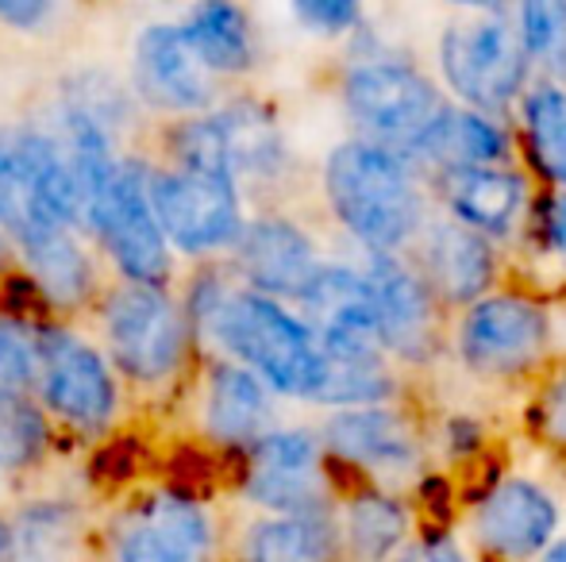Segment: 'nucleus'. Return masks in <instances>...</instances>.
I'll use <instances>...</instances> for the list:
<instances>
[{
	"label": "nucleus",
	"instance_id": "14",
	"mask_svg": "<svg viewBox=\"0 0 566 562\" xmlns=\"http://www.w3.org/2000/svg\"><path fill=\"white\" fill-rule=\"evenodd\" d=\"M297 316L313 331L321 354H358V359H386L378 331L370 282L358 266L324 263L313 285L301 293Z\"/></svg>",
	"mask_w": 566,
	"mask_h": 562
},
{
	"label": "nucleus",
	"instance_id": "8",
	"mask_svg": "<svg viewBox=\"0 0 566 562\" xmlns=\"http://www.w3.org/2000/svg\"><path fill=\"white\" fill-rule=\"evenodd\" d=\"M147 173H150L147 147H135L124 158V166H119L90 240L101 251L113 278L139 282V285H178L174 255L163 240L155 209H150Z\"/></svg>",
	"mask_w": 566,
	"mask_h": 562
},
{
	"label": "nucleus",
	"instance_id": "1",
	"mask_svg": "<svg viewBox=\"0 0 566 562\" xmlns=\"http://www.w3.org/2000/svg\"><path fill=\"white\" fill-rule=\"evenodd\" d=\"M97 343L132 405H170L186 393L201 351L181 308L178 285L113 278L90 312Z\"/></svg>",
	"mask_w": 566,
	"mask_h": 562
},
{
	"label": "nucleus",
	"instance_id": "10",
	"mask_svg": "<svg viewBox=\"0 0 566 562\" xmlns=\"http://www.w3.org/2000/svg\"><path fill=\"white\" fill-rule=\"evenodd\" d=\"M135 105L158 124L205 116L224 100V82L212 77L186 43L178 20H158L135 35L132 74H127Z\"/></svg>",
	"mask_w": 566,
	"mask_h": 562
},
{
	"label": "nucleus",
	"instance_id": "19",
	"mask_svg": "<svg viewBox=\"0 0 566 562\" xmlns=\"http://www.w3.org/2000/svg\"><path fill=\"white\" fill-rule=\"evenodd\" d=\"M231 181L243 193L247 181H270L285 170V139L277 116L254 97H224L209 113Z\"/></svg>",
	"mask_w": 566,
	"mask_h": 562
},
{
	"label": "nucleus",
	"instance_id": "18",
	"mask_svg": "<svg viewBox=\"0 0 566 562\" xmlns=\"http://www.w3.org/2000/svg\"><path fill=\"white\" fill-rule=\"evenodd\" d=\"M363 274L374 293L386 354L424 362L436 351V300L424 278H417L397 255H370Z\"/></svg>",
	"mask_w": 566,
	"mask_h": 562
},
{
	"label": "nucleus",
	"instance_id": "35",
	"mask_svg": "<svg viewBox=\"0 0 566 562\" xmlns=\"http://www.w3.org/2000/svg\"><path fill=\"white\" fill-rule=\"evenodd\" d=\"M397 562H467L454 551V543H417V548H409L405 555H397Z\"/></svg>",
	"mask_w": 566,
	"mask_h": 562
},
{
	"label": "nucleus",
	"instance_id": "31",
	"mask_svg": "<svg viewBox=\"0 0 566 562\" xmlns=\"http://www.w3.org/2000/svg\"><path fill=\"white\" fill-rule=\"evenodd\" d=\"M66 4H51V0H0V28H12L20 35H35L46 31L51 23L66 20Z\"/></svg>",
	"mask_w": 566,
	"mask_h": 562
},
{
	"label": "nucleus",
	"instance_id": "7",
	"mask_svg": "<svg viewBox=\"0 0 566 562\" xmlns=\"http://www.w3.org/2000/svg\"><path fill=\"white\" fill-rule=\"evenodd\" d=\"M440 66L470 113H497L521 93L528 59L501 8H467L440 39Z\"/></svg>",
	"mask_w": 566,
	"mask_h": 562
},
{
	"label": "nucleus",
	"instance_id": "21",
	"mask_svg": "<svg viewBox=\"0 0 566 562\" xmlns=\"http://www.w3.org/2000/svg\"><path fill=\"white\" fill-rule=\"evenodd\" d=\"M231 562H343L339 520L313 517H254L239 532Z\"/></svg>",
	"mask_w": 566,
	"mask_h": 562
},
{
	"label": "nucleus",
	"instance_id": "32",
	"mask_svg": "<svg viewBox=\"0 0 566 562\" xmlns=\"http://www.w3.org/2000/svg\"><path fill=\"white\" fill-rule=\"evenodd\" d=\"M293 15L321 35H339V31H350L363 20V12L347 0H301V4H293Z\"/></svg>",
	"mask_w": 566,
	"mask_h": 562
},
{
	"label": "nucleus",
	"instance_id": "29",
	"mask_svg": "<svg viewBox=\"0 0 566 562\" xmlns=\"http://www.w3.org/2000/svg\"><path fill=\"white\" fill-rule=\"evenodd\" d=\"M46 320L0 308V397H35L39 328Z\"/></svg>",
	"mask_w": 566,
	"mask_h": 562
},
{
	"label": "nucleus",
	"instance_id": "36",
	"mask_svg": "<svg viewBox=\"0 0 566 562\" xmlns=\"http://www.w3.org/2000/svg\"><path fill=\"white\" fill-rule=\"evenodd\" d=\"M536 562H566V540H563V543H555V548H547Z\"/></svg>",
	"mask_w": 566,
	"mask_h": 562
},
{
	"label": "nucleus",
	"instance_id": "23",
	"mask_svg": "<svg viewBox=\"0 0 566 562\" xmlns=\"http://www.w3.org/2000/svg\"><path fill=\"white\" fill-rule=\"evenodd\" d=\"M493 282V251L470 227L440 220L424 232V285L443 300L467 305Z\"/></svg>",
	"mask_w": 566,
	"mask_h": 562
},
{
	"label": "nucleus",
	"instance_id": "5",
	"mask_svg": "<svg viewBox=\"0 0 566 562\" xmlns=\"http://www.w3.org/2000/svg\"><path fill=\"white\" fill-rule=\"evenodd\" d=\"M147 189L150 209H155V220L163 227V240L174 258L201 266L231 255V247H235L239 232L247 224L243 193H239L235 181L220 178V173L181 170V166L150 158Z\"/></svg>",
	"mask_w": 566,
	"mask_h": 562
},
{
	"label": "nucleus",
	"instance_id": "34",
	"mask_svg": "<svg viewBox=\"0 0 566 562\" xmlns=\"http://www.w3.org/2000/svg\"><path fill=\"white\" fill-rule=\"evenodd\" d=\"M544 235L547 243H552V251L566 263V189L563 193L552 197V204H547V216H544Z\"/></svg>",
	"mask_w": 566,
	"mask_h": 562
},
{
	"label": "nucleus",
	"instance_id": "13",
	"mask_svg": "<svg viewBox=\"0 0 566 562\" xmlns=\"http://www.w3.org/2000/svg\"><path fill=\"white\" fill-rule=\"evenodd\" d=\"M552 343V324L536 300L482 297L467 308L459 331V351L470 370L490 378L528 374L539 367Z\"/></svg>",
	"mask_w": 566,
	"mask_h": 562
},
{
	"label": "nucleus",
	"instance_id": "33",
	"mask_svg": "<svg viewBox=\"0 0 566 562\" xmlns=\"http://www.w3.org/2000/svg\"><path fill=\"white\" fill-rule=\"evenodd\" d=\"M539 432L555 443H566V370L552 382V390L539 401Z\"/></svg>",
	"mask_w": 566,
	"mask_h": 562
},
{
	"label": "nucleus",
	"instance_id": "30",
	"mask_svg": "<svg viewBox=\"0 0 566 562\" xmlns=\"http://www.w3.org/2000/svg\"><path fill=\"white\" fill-rule=\"evenodd\" d=\"M516 35L524 59H536L552 74H566V4L563 0H532L516 8Z\"/></svg>",
	"mask_w": 566,
	"mask_h": 562
},
{
	"label": "nucleus",
	"instance_id": "17",
	"mask_svg": "<svg viewBox=\"0 0 566 562\" xmlns=\"http://www.w3.org/2000/svg\"><path fill=\"white\" fill-rule=\"evenodd\" d=\"M559 505L528 478H505L485 494L474 512V540L505 562L539 559L555 540Z\"/></svg>",
	"mask_w": 566,
	"mask_h": 562
},
{
	"label": "nucleus",
	"instance_id": "9",
	"mask_svg": "<svg viewBox=\"0 0 566 562\" xmlns=\"http://www.w3.org/2000/svg\"><path fill=\"white\" fill-rule=\"evenodd\" d=\"M239 494L262 517H313L332 512L328 455L308 427H274L243 450Z\"/></svg>",
	"mask_w": 566,
	"mask_h": 562
},
{
	"label": "nucleus",
	"instance_id": "12",
	"mask_svg": "<svg viewBox=\"0 0 566 562\" xmlns=\"http://www.w3.org/2000/svg\"><path fill=\"white\" fill-rule=\"evenodd\" d=\"M193 432L217 450H239L274 432V393L228 359H201L186 385Z\"/></svg>",
	"mask_w": 566,
	"mask_h": 562
},
{
	"label": "nucleus",
	"instance_id": "20",
	"mask_svg": "<svg viewBox=\"0 0 566 562\" xmlns=\"http://www.w3.org/2000/svg\"><path fill=\"white\" fill-rule=\"evenodd\" d=\"M440 197L451 209L454 224L485 235H505L521 224L528 185L521 173L501 166H474V170H443Z\"/></svg>",
	"mask_w": 566,
	"mask_h": 562
},
{
	"label": "nucleus",
	"instance_id": "15",
	"mask_svg": "<svg viewBox=\"0 0 566 562\" xmlns=\"http://www.w3.org/2000/svg\"><path fill=\"white\" fill-rule=\"evenodd\" d=\"M228 263L247 289L282 300V305L285 300L297 305L301 293L313 285L316 271L324 266L321 255H316V243L308 240L305 227L293 224L282 212L247 216Z\"/></svg>",
	"mask_w": 566,
	"mask_h": 562
},
{
	"label": "nucleus",
	"instance_id": "6",
	"mask_svg": "<svg viewBox=\"0 0 566 562\" xmlns=\"http://www.w3.org/2000/svg\"><path fill=\"white\" fill-rule=\"evenodd\" d=\"M343 105L363 131L358 139L394 150L405 162L448 113V100L424 74L386 59L363 62L343 77Z\"/></svg>",
	"mask_w": 566,
	"mask_h": 562
},
{
	"label": "nucleus",
	"instance_id": "22",
	"mask_svg": "<svg viewBox=\"0 0 566 562\" xmlns=\"http://www.w3.org/2000/svg\"><path fill=\"white\" fill-rule=\"evenodd\" d=\"M178 28L201 59V66L220 82L254 70L259 46H254V23L247 8L228 4V0H205V4H193L178 15Z\"/></svg>",
	"mask_w": 566,
	"mask_h": 562
},
{
	"label": "nucleus",
	"instance_id": "26",
	"mask_svg": "<svg viewBox=\"0 0 566 562\" xmlns=\"http://www.w3.org/2000/svg\"><path fill=\"white\" fill-rule=\"evenodd\" d=\"M397 390L394 374H389L386 359H358V354H321V370H316L308 405H328V409H381Z\"/></svg>",
	"mask_w": 566,
	"mask_h": 562
},
{
	"label": "nucleus",
	"instance_id": "2",
	"mask_svg": "<svg viewBox=\"0 0 566 562\" xmlns=\"http://www.w3.org/2000/svg\"><path fill=\"white\" fill-rule=\"evenodd\" d=\"M35 405L54 439L101 443L119 432L132 401L93 331L82 324L46 320L39 328Z\"/></svg>",
	"mask_w": 566,
	"mask_h": 562
},
{
	"label": "nucleus",
	"instance_id": "24",
	"mask_svg": "<svg viewBox=\"0 0 566 562\" xmlns=\"http://www.w3.org/2000/svg\"><path fill=\"white\" fill-rule=\"evenodd\" d=\"M509 158V136L482 113L451 108L440 116L432 131L412 150V162H432L443 170H474V166H497Z\"/></svg>",
	"mask_w": 566,
	"mask_h": 562
},
{
	"label": "nucleus",
	"instance_id": "4",
	"mask_svg": "<svg viewBox=\"0 0 566 562\" xmlns=\"http://www.w3.org/2000/svg\"><path fill=\"white\" fill-rule=\"evenodd\" d=\"M97 548L105 562H224V528L201 494L155 486L108 520Z\"/></svg>",
	"mask_w": 566,
	"mask_h": 562
},
{
	"label": "nucleus",
	"instance_id": "37",
	"mask_svg": "<svg viewBox=\"0 0 566 562\" xmlns=\"http://www.w3.org/2000/svg\"><path fill=\"white\" fill-rule=\"evenodd\" d=\"M0 562H8V536H4V517H0Z\"/></svg>",
	"mask_w": 566,
	"mask_h": 562
},
{
	"label": "nucleus",
	"instance_id": "3",
	"mask_svg": "<svg viewBox=\"0 0 566 562\" xmlns=\"http://www.w3.org/2000/svg\"><path fill=\"white\" fill-rule=\"evenodd\" d=\"M324 193L366 255H397L424 224L417 173L394 150L347 139L324 162Z\"/></svg>",
	"mask_w": 566,
	"mask_h": 562
},
{
	"label": "nucleus",
	"instance_id": "11",
	"mask_svg": "<svg viewBox=\"0 0 566 562\" xmlns=\"http://www.w3.org/2000/svg\"><path fill=\"white\" fill-rule=\"evenodd\" d=\"M328 458L350 466L378 494L412 486L424 470V450L412 424L394 409H347L336 413L321 432Z\"/></svg>",
	"mask_w": 566,
	"mask_h": 562
},
{
	"label": "nucleus",
	"instance_id": "25",
	"mask_svg": "<svg viewBox=\"0 0 566 562\" xmlns=\"http://www.w3.org/2000/svg\"><path fill=\"white\" fill-rule=\"evenodd\" d=\"M343 559L350 562H386L397 555L409 536V512L401 501L378 489H363V494L347 497V512H343Z\"/></svg>",
	"mask_w": 566,
	"mask_h": 562
},
{
	"label": "nucleus",
	"instance_id": "28",
	"mask_svg": "<svg viewBox=\"0 0 566 562\" xmlns=\"http://www.w3.org/2000/svg\"><path fill=\"white\" fill-rule=\"evenodd\" d=\"M524 120L539 170L566 185V93L559 85H536L524 100Z\"/></svg>",
	"mask_w": 566,
	"mask_h": 562
},
{
	"label": "nucleus",
	"instance_id": "16",
	"mask_svg": "<svg viewBox=\"0 0 566 562\" xmlns=\"http://www.w3.org/2000/svg\"><path fill=\"white\" fill-rule=\"evenodd\" d=\"M8 562H93L97 524L74 494H23L4 512Z\"/></svg>",
	"mask_w": 566,
	"mask_h": 562
},
{
	"label": "nucleus",
	"instance_id": "27",
	"mask_svg": "<svg viewBox=\"0 0 566 562\" xmlns=\"http://www.w3.org/2000/svg\"><path fill=\"white\" fill-rule=\"evenodd\" d=\"M54 443L35 397H0V486L31 478L51 458Z\"/></svg>",
	"mask_w": 566,
	"mask_h": 562
}]
</instances>
